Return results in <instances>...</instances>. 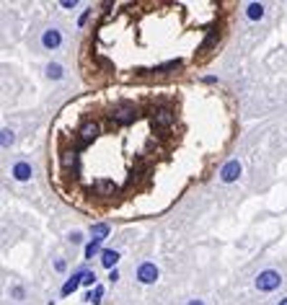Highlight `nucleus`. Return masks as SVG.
Instances as JSON below:
<instances>
[{
	"label": "nucleus",
	"mask_w": 287,
	"mask_h": 305,
	"mask_svg": "<svg viewBox=\"0 0 287 305\" xmlns=\"http://www.w3.org/2000/svg\"><path fill=\"white\" fill-rule=\"evenodd\" d=\"M83 274H86V269H80V272H75L70 279L65 282V285H62V298H67L70 292H75L80 285H83Z\"/></svg>",
	"instance_id": "obj_9"
},
{
	"label": "nucleus",
	"mask_w": 287,
	"mask_h": 305,
	"mask_svg": "<svg viewBox=\"0 0 287 305\" xmlns=\"http://www.w3.org/2000/svg\"><path fill=\"white\" fill-rule=\"evenodd\" d=\"M117 261H119V254L111 251V248H106V251L101 254V264H104L106 269H117Z\"/></svg>",
	"instance_id": "obj_12"
},
{
	"label": "nucleus",
	"mask_w": 287,
	"mask_h": 305,
	"mask_svg": "<svg viewBox=\"0 0 287 305\" xmlns=\"http://www.w3.org/2000/svg\"><path fill=\"white\" fill-rule=\"evenodd\" d=\"M65 73H62V65H57V62H52V65H47V78H52V81H60Z\"/></svg>",
	"instance_id": "obj_15"
},
{
	"label": "nucleus",
	"mask_w": 287,
	"mask_h": 305,
	"mask_svg": "<svg viewBox=\"0 0 287 305\" xmlns=\"http://www.w3.org/2000/svg\"><path fill=\"white\" fill-rule=\"evenodd\" d=\"M187 305H204V303H202V300H189Z\"/></svg>",
	"instance_id": "obj_25"
},
{
	"label": "nucleus",
	"mask_w": 287,
	"mask_h": 305,
	"mask_svg": "<svg viewBox=\"0 0 287 305\" xmlns=\"http://www.w3.org/2000/svg\"><path fill=\"white\" fill-rule=\"evenodd\" d=\"M101 295H104V287H101V285H96L94 290H91V292H88V303H94V305H98V303H101Z\"/></svg>",
	"instance_id": "obj_17"
},
{
	"label": "nucleus",
	"mask_w": 287,
	"mask_h": 305,
	"mask_svg": "<svg viewBox=\"0 0 287 305\" xmlns=\"http://www.w3.org/2000/svg\"><path fill=\"white\" fill-rule=\"evenodd\" d=\"M91 191L98 194V197H114L119 189H117V184H114V181H109V178H96L94 186H91Z\"/></svg>",
	"instance_id": "obj_4"
},
{
	"label": "nucleus",
	"mask_w": 287,
	"mask_h": 305,
	"mask_svg": "<svg viewBox=\"0 0 287 305\" xmlns=\"http://www.w3.org/2000/svg\"><path fill=\"white\" fill-rule=\"evenodd\" d=\"M174 109H171V106H158L155 109V114H153V124H155V127H168V124L171 122H174Z\"/></svg>",
	"instance_id": "obj_6"
},
{
	"label": "nucleus",
	"mask_w": 287,
	"mask_h": 305,
	"mask_svg": "<svg viewBox=\"0 0 287 305\" xmlns=\"http://www.w3.org/2000/svg\"><path fill=\"white\" fill-rule=\"evenodd\" d=\"M238 176H240V163L238 161H228L223 166V171H220V178H223L225 184H231V181H236Z\"/></svg>",
	"instance_id": "obj_7"
},
{
	"label": "nucleus",
	"mask_w": 287,
	"mask_h": 305,
	"mask_svg": "<svg viewBox=\"0 0 287 305\" xmlns=\"http://www.w3.org/2000/svg\"><path fill=\"white\" fill-rule=\"evenodd\" d=\"M280 305H287V298H285V300H280Z\"/></svg>",
	"instance_id": "obj_26"
},
{
	"label": "nucleus",
	"mask_w": 287,
	"mask_h": 305,
	"mask_svg": "<svg viewBox=\"0 0 287 305\" xmlns=\"http://www.w3.org/2000/svg\"><path fill=\"white\" fill-rule=\"evenodd\" d=\"M246 16H248L251 21H259V18L264 16V5H261V3H251V5H246Z\"/></svg>",
	"instance_id": "obj_14"
},
{
	"label": "nucleus",
	"mask_w": 287,
	"mask_h": 305,
	"mask_svg": "<svg viewBox=\"0 0 287 305\" xmlns=\"http://www.w3.org/2000/svg\"><path fill=\"white\" fill-rule=\"evenodd\" d=\"M70 241H73V243H80L83 238H80V233H70Z\"/></svg>",
	"instance_id": "obj_23"
},
{
	"label": "nucleus",
	"mask_w": 287,
	"mask_h": 305,
	"mask_svg": "<svg viewBox=\"0 0 287 305\" xmlns=\"http://www.w3.org/2000/svg\"><path fill=\"white\" fill-rule=\"evenodd\" d=\"M60 42H62V37H60V31H57V29H47V31H44V37H42L44 49H57V47H60Z\"/></svg>",
	"instance_id": "obj_10"
},
{
	"label": "nucleus",
	"mask_w": 287,
	"mask_h": 305,
	"mask_svg": "<svg viewBox=\"0 0 287 305\" xmlns=\"http://www.w3.org/2000/svg\"><path fill=\"white\" fill-rule=\"evenodd\" d=\"M13 298L16 300H24V287H13Z\"/></svg>",
	"instance_id": "obj_20"
},
{
	"label": "nucleus",
	"mask_w": 287,
	"mask_h": 305,
	"mask_svg": "<svg viewBox=\"0 0 287 305\" xmlns=\"http://www.w3.org/2000/svg\"><path fill=\"white\" fill-rule=\"evenodd\" d=\"M60 163L65 171H75L78 168V148H67L60 153Z\"/></svg>",
	"instance_id": "obj_8"
},
{
	"label": "nucleus",
	"mask_w": 287,
	"mask_h": 305,
	"mask_svg": "<svg viewBox=\"0 0 287 305\" xmlns=\"http://www.w3.org/2000/svg\"><path fill=\"white\" fill-rule=\"evenodd\" d=\"M54 269H57V272H62V269H65V261H62V259H57V261H54Z\"/></svg>",
	"instance_id": "obj_21"
},
{
	"label": "nucleus",
	"mask_w": 287,
	"mask_h": 305,
	"mask_svg": "<svg viewBox=\"0 0 287 305\" xmlns=\"http://www.w3.org/2000/svg\"><path fill=\"white\" fill-rule=\"evenodd\" d=\"M137 119V109L135 104H119L117 109L111 111V122L119 124V127H124V124H132Z\"/></svg>",
	"instance_id": "obj_1"
},
{
	"label": "nucleus",
	"mask_w": 287,
	"mask_h": 305,
	"mask_svg": "<svg viewBox=\"0 0 287 305\" xmlns=\"http://www.w3.org/2000/svg\"><path fill=\"white\" fill-rule=\"evenodd\" d=\"M109 279H111V282L119 279V272H117V269H111V272H109Z\"/></svg>",
	"instance_id": "obj_22"
},
{
	"label": "nucleus",
	"mask_w": 287,
	"mask_h": 305,
	"mask_svg": "<svg viewBox=\"0 0 287 305\" xmlns=\"http://www.w3.org/2000/svg\"><path fill=\"white\" fill-rule=\"evenodd\" d=\"M98 251H101V241H91V243L86 246V251H83V256H86V259H94V256H96Z\"/></svg>",
	"instance_id": "obj_16"
},
{
	"label": "nucleus",
	"mask_w": 287,
	"mask_h": 305,
	"mask_svg": "<svg viewBox=\"0 0 287 305\" xmlns=\"http://www.w3.org/2000/svg\"><path fill=\"white\" fill-rule=\"evenodd\" d=\"M13 178H16V181H29V178H31V166L24 163V161L16 163L13 166Z\"/></svg>",
	"instance_id": "obj_11"
},
{
	"label": "nucleus",
	"mask_w": 287,
	"mask_h": 305,
	"mask_svg": "<svg viewBox=\"0 0 287 305\" xmlns=\"http://www.w3.org/2000/svg\"><path fill=\"white\" fill-rule=\"evenodd\" d=\"M88 16H91V10H86V13H83V16H80V21H78V24H80V26H83V24H86V21H88Z\"/></svg>",
	"instance_id": "obj_24"
},
{
	"label": "nucleus",
	"mask_w": 287,
	"mask_h": 305,
	"mask_svg": "<svg viewBox=\"0 0 287 305\" xmlns=\"http://www.w3.org/2000/svg\"><path fill=\"white\" fill-rule=\"evenodd\" d=\"M10 142H13V132H10V130H3V148H8Z\"/></svg>",
	"instance_id": "obj_18"
},
{
	"label": "nucleus",
	"mask_w": 287,
	"mask_h": 305,
	"mask_svg": "<svg viewBox=\"0 0 287 305\" xmlns=\"http://www.w3.org/2000/svg\"><path fill=\"white\" fill-rule=\"evenodd\" d=\"M280 282H282V277L274 272V269H267V272H261V274L256 277V287H259L261 292H272V290L280 287Z\"/></svg>",
	"instance_id": "obj_2"
},
{
	"label": "nucleus",
	"mask_w": 287,
	"mask_h": 305,
	"mask_svg": "<svg viewBox=\"0 0 287 305\" xmlns=\"http://www.w3.org/2000/svg\"><path fill=\"white\" fill-rule=\"evenodd\" d=\"M96 132H98V124H96L94 119H88V122H83V124H80V127H78V134H75V140H78V148H83V145L94 142Z\"/></svg>",
	"instance_id": "obj_3"
},
{
	"label": "nucleus",
	"mask_w": 287,
	"mask_h": 305,
	"mask_svg": "<svg viewBox=\"0 0 287 305\" xmlns=\"http://www.w3.org/2000/svg\"><path fill=\"white\" fill-rule=\"evenodd\" d=\"M91 233H94V241H104L109 235V222H96L94 228H91Z\"/></svg>",
	"instance_id": "obj_13"
},
{
	"label": "nucleus",
	"mask_w": 287,
	"mask_h": 305,
	"mask_svg": "<svg viewBox=\"0 0 287 305\" xmlns=\"http://www.w3.org/2000/svg\"><path fill=\"white\" fill-rule=\"evenodd\" d=\"M83 285H88V287L96 285V274H94V272H86V274H83Z\"/></svg>",
	"instance_id": "obj_19"
},
{
	"label": "nucleus",
	"mask_w": 287,
	"mask_h": 305,
	"mask_svg": "<svg viewBox=\"0 0 287 305\" xmlns=\"http://www.w3.org/2000/svg\"><path fill=\"white\" fill-rule=\"evenodd\" d=\"M137 279H140L143 285H153V282L158 279V266L150 264V261L140 264V269H137Z\"/></svg>",
	"instance_id": "obj_5"
}]
</instances>
